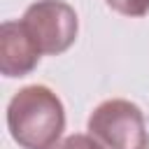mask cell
I'll return each instance as SVG.
<instances>
[{"label":"cell","instance_id":"1","mask_svg":"<svg viewBox=\"0 0 149 149\" xmlns=\"http://www.w3.org/2000/svg\"><path fill=\"white\" fill-rule=\"evenodd\" d=\"M7 128L21 149H54L65 130V107L49 86H23L7 105Z\"/></svg>","mask_w":149,"mask_h":149},{"label":"cell","instance_id":"2","mask_svg":"<svg viewBox=\"0 0 149 149\" xmlns=\"http://www.w3.org/2000/svg\"><path fill=\"white\" fill-rule=\"evenodd\" d=\"M88 135L102 149H149L142 109L123 98L100 102L88 116Z\"/></svg>","mask_w":149,"mask_h":149},{"label":"cell","instance_id":"3","mask_svg":"<svg viewBox=\"0 0 149 149\" xmlns=\"http://www.w3.org/2000/svg\"><path fill=\"white\" fill-rule=\"evenodd\" d=\"M21 21L37 42L40 51L49 56L68 51L79 30L77 12L63 0H37L23 12Z\"/></svg>","mask_w":149,"mask_h":149},{"label":"cell","instance_id":"4","mask_svg":"<svg viewBox=\"0 0 149 149\" xmlns=\"http://www.w3.org/2000/svg\"><path fill=\"white\" fill-rule=\"evenodd\" d=\"M40 47L23 21H5L0 26V72L5 77H26L40 63Z\"/></svg>","mask_w":149,"mask_h":149},{"label":"cell","instance_id":"5","mask_svg":"<svg viewBox=\"0 0 149 149\" xmlns=\"http://www.w3.org/2000/svg\"><path fill=\"white\" fill-rule=\"evenodd\" d=\"M105 2L109 9H114L123 16H130V19L149 14V0H105Z\"/></svg>","mask_w":149,"mask_h":149},{"label":"cell","instance_id":"6","mask_svg":"<svg viewBox=\"0 0 149 149\" xmlns=\"http://www.w3.org/2000/svg\"><path fill=\"white\" fill-rule=\"evenodd\" d=\"M54 149H102L91 135H84V133H74V135H68L63 142H58Z\"/></svg>","mask_w":149,"mask_h":149}]
</instances>
